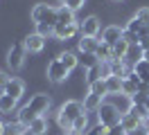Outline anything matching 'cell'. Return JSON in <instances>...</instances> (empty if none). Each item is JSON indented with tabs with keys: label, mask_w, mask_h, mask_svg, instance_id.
<instances>
[{
	"label": "cell",
	"mask_w": 149,
	"mask_h": 135,
	"mask_svg": "<svg viewBox=\"0 0 149 135\" xmlns=\"http://www.w3.org/2000/svg\"><path fill=\"white\" fill-rule=\"evenodd\" d=\"M29 18L34 20V25H52L54 27L59 23V16H56V7H50L45 2H38L32 7L29 11Z\"/></svg>",
	"instance_id": "cell-1"
},
{
	"label": "cell",
	"mask_w": 149,
	"mask_h": 135,
	"mask_svg": "<svg viewBox=\"0 0 149 135\" xmlns=\"http://www.w3.org/2000/svg\"><path fill=\"white\" fill-rule=\"evenodd\" d=\"M124 113H120L118 104H111V101H102V106L97 108V122L104 124L106 128H113V126L120 124V119Z\"/></svg>",
	"instance_id": "cell-2"
},
{
	"label": "cell",
	"mask_w": 149,
	"mask_h": 135,
	"mask_svg": "<svg viewBox=\"0 0 149 135\" xmlns=\"http://www.w3.org/2000/svg\"><path fill=\"white\" fill-rule=\"evenodd\" d=\"M25 54H27V50L23 43H11L9 52H7V65L11 70H20L25 63Z\"/></svg>",
	"instance_id": "cell-3"
},
{
	"label": "cell",
	"mask_w": 149,
	"mask_h": 135,
	"mask_svg": "<svg viewBox=\"0 0 149 135\" xmlns=\"http://www.w3.org/2000/svg\"><path fill=\"white\" fill-rule=\"evenodd\" d=\"M68 74L70 72L63 68V63L59 61V59H52V61L47 63V68H45V77L47 81H52V83H61V81L68 79Z\"/></svg>",
	"instance_id": "cell-4"
},
{
	"label": "cell",
	"mask_w": 149,
	"mask_h": 135,
	"mask_svg": "<svg viewBox=\"0 0 149 135\" xmlns=\"http://www.w3.org/2000/svg\"><path fill=\"white\" fill-rule=\"evenodd\" d=\"M59 113L65 117V119H70V122H74L79 115H84L86 110H84V104L81 101H77V99H68L63 106L59 108Z\"/></svg>",
	"instance_id": "cell-5"
},
{
	"label": "cell",
	"mask_w": 149,
	"mask_h": 135,
	"mask_svg": "<svg viewBox=\"0 0 149 135\" xmlns=\"http://www.w3.org/2000/svg\"><path fill=\"white\" fill-rule=\"evenodd\" d=\"M45 41H47V38H43V36L36 34V32H32V34L25 36L23 45H25V50H27L29 54H38V52L45 50Z\"/></svg>",
	"instance_id": "cell-6"
},
{
	"label": "cell",
	"mask_w": 149,
	"mask_h": 135,
	"mask_svg": "<svg viewBox=\"0 0 149 135\" xmlns=\"http://www.w3.org/2000/svg\"><path fill=\"white\" fill-rule=\"evenodd\" d=\"M100 18L97 16H88L84 18L81 23H79V34L81 36H91V38H97V34H100Z\"/></svg>",
	"instance_id": "cell-7"
},
{
	"label": "cell",
	"mask_w": 149,
	"mask_h": 135,
	"mask_svg": "<svg viewBox=\"0 0 149 135\" xmlns=\"http://www.w3.org/2000/svg\"><path fill=\"white\" fill-rule=\"evenodd\" d=\"M77 34H79V25H63V23H56L54 25V38L56 41H70Z\"/></svg>",
	"instance_id": "cell-8"
},
{
	"label": "cell",
	"mask_w": 149,
	"mask_h": 135,
	"mask_svg": "<svg viewBox=\"0 0 149 135\" xmlns=\"http://www.w3.org/2000/svg\"><path fill=\"white\" fill-rule=\"evenodd\" d=\"M122 34H124V27H120V25H109L102 32V43H106V45H111V47H113L118 41H122Z\"/></svg>",
	"instance_id": "cell-9"
},
{
	"label": "cell",
	"mask_w": 149,
	"mask_h": 135,
	"mask_svg": "<svg viewBox=\"0 0 149 135\" xmlns=\"http://www.w3.org/2000/svg\"><path fill=\"white\" fill-rule=\"evenodd\" d=\"M36 115H43V113H47V108H50V97L47 95H43V92H38V95H34V97L29 99L27 104Z\"/></svg>",
	"instance_id": "cell-10"
},
{
	"label": "cell",
	"mask_w": 149,
	"mask_h": 135,
	"mask_svg": "<svg viewBox=\"0 0 149 135\" xmlns=\"http://www.w3.org/2000/svg\"><path fill=\"white\" fill-rule=\"evenodd\" d=\"M100 38H91V36H79V43H77V47H79V52H86V54H95L97 52V47H100Z\"/></svg>",
	"instance_id": "cell-11"
},
{
	"label": "cell",
	"mask_w": 149,
	"mask_h": 135,
	"mask_svg": "<svg viewBox=\"0 0 149 135\" xmlns=\"http://www.w3.org/2000/svg\"><path fill=\"white\" fill-rule=\"evenodd\" d=\"M23 92H25V83L20 79H16V77H11L9 83H7V88H5V95H9V97H14V99H20Z\"/></svg>",
	"instance_id": "cell-12"
},
{
	"label": "cell",
	"mask_w": 149,
	"mask_h": 135,
	"mask_svg": "<svg viewBox=\"0 0 149 135\" xmlns=\"http://www.w3.org/2000/svg\"><path fill=\"white\" fill-rule=\"evenodd\" d=\"M36 117H41V115H36V113H34V110H32L27 104H25V106H23L18 113H16V122H18V124H23L25 128H27V126L32 124V122H34Z\"/></svg>",
	"instance_id": "cell-13"
},
{
	"label": "cell",
	"mask_w": 149,
	"mask_h": 135,
	"mask_svg": "<svg viewBox=\"0 0 149 135\" xmlns=\"http://www.w3.org/2000/svg\"><path fill=\"white\" fill-rule=\"evenodd\" d=\"M124 113H129V115L138 117L142 124H145V122H149V108L145 106V104H129V108H127Z\"/></svg>",
	"instance_id": "cell-14"
},
{
	"label": "cell",
	"mask_w": 149,
	"mask_h": 135,
	"mask_svg": "<svg viewBox=\"0 0 149 135\" xmlns=\"http://www.w3.org/2000/svg\"><path fill=\"white\" fill-rule=\"evenodd\" d=\"M120 126L127 131V135H129V133H133V131H138L140 126H142V122H140L138 117H133V115H129V113H124V115H122V119H120Z\"/></svg>",
	"instance_id": "cell-15"
},
{
	"label": "cell",
	"mask_w": 149,
	"mask_h": 135,
	"mask_svg": "<svg viewBox=\"0 0 149 135\" xmlns=\"http://www.w3.org/2000/svg\"><path fill=\"white\" fill-rule=\"evenodd\" d=\"M45 133H47V119L43 115L36 117V119L27 126V135H45Z\"/></svg>",
	"instance_id": "cell-16"
},
{
	"label": "cell",
	"mask_w": 149,
	"mask_h": 135,
	"mask_svg": "<svg viewBox=\"0 0 149 135\" xmlns=\"http://www.w3.org/2000/svg\"><path fill=\"white\" fill-rule=\"evenodd\" d=\"M56 16H59V23H63V25H79L77 18H74V11H72V9H68L65 5L56 7Z\"/></svg>",
	"instance_id": "cell-17"
},
{
	"label": "cell",
	"mask_w": 149,
	"mask_h": 135,
	"mask_svg": "<svg viewBox=\"0 0 149 135\" xmlns=\"http://www.w3.org/2000/svg\"><path fill=\"white\" fill-rule=\"evenodd\" d=\"M102 101H104V97H100V95H93V92H88L84 97V110H88V113H97V108L102 106Z\"/></svg>",
	"instance_id": "cell-18"
},
{
	"label": "cell",
	"mask_w": 149,
	"mask_h": 135,
	"mask_svg": "<svg viewBox=\"0 0 149 135\" xmlns=\"http://www.w3.org/2000/svg\"><path fill=\"white\" fill-rule=\"evenodd\" d=\"M140 59H145V50L140 47V43L129 45V52H127V56H124V61H127L131 68H133V63H138Z\"/></svg>",
	"instance_id": "cell-19"
},
{
	"label": "cell",
	"mask_w": 149,
	"mask_h": 135,
	"mask_svg": "<svg viewBox=\"0 0 149 135\" xmlns=\"http://www.w3.org/2000/svg\"><path fill=\"white\" fill-rule=\"evenodd\" d=\"M16 104H18V99H14V97H9V95H0V113L2 115H11L14 110H16Z\"/></svg>",
	"instance_id": "cell-20"
},
{
	"label": "cell",
	"mask_w": 149,
	"mask_h": 135,
	"mask_svg": "<svg viewBox=\"0 0 149 135\" xmlns=\"http://www.w3.org/2000/svg\"><path fill=\"white\" fill-rule=\"evenodd\" d=\"M56 59L63 63V68H65L68 72H72L74 68L79 65V59H77V54H72V52H61L59 56H56Z\"/></svg>",
	"instance_id": "cell-21"
},
{
	"label": "cell",
	"mask_w": 149,
	"mask_h": 135,
	"mask_svg": "<svg viewBox=\"0 0 149 135\" xmlns=\"http://www.w3.org/2000/svg\"><path fill=\"white\" fill-rule=\"evenodd\" d=\"M77 59H79V63L84 65V70H91V68H95V65H100V59H97V54L79 52V54H77Z\"/></svg>",
	"instance_id": "cell-22"
},
{
	"label": "cell",
	"mask_w": 149,
	"mask_h": 135,
	"mask_svg": "<svg viewBox=\"0 0 149 135\" xmlns=\"http://www.w3.org/2000/svg\"><path fill=\"white\" fill-rule=\"evenodd\" d=\"M97 59H100V63H111L113 61V47L106 43H100V47H97Z\"/></svg>",
	"instance_id": "cell-23"
},
{
	"label": "cell",
	"mask_w": 149,
	"mask_h": 135,
	"mask_svg": "<svg viewBox=\"0 0 149 135\" xmlns=\"http://www.w3.org/2000/svg\"><path fill=\"white\" fill-rule=\"evenodd\" d=\"M127 52H129V43L122 38V41H118V43L113 45V61H122L127 56Z\"/></svg>",
	"instance_id": "cell-24"
},
{
	"label": "cell",
	"mask_w": 149,
	"mask_h": 135,
	"mask_svg": "<svg viewBox=\"0 0 149 135\" xmlns=\"http://www.w3.org/2000/svg\"><path fill=\"white\" fill-rule=\"evenodd\" d=\"M106 90L109 95H122V81L124 79H118V77H106Z\"/></svg>",
	"instance_id": "cell-25"
},
{
	"label": "cell",
	"mask_w": 149,
	"mask_h": 135,
	"mask_svg": "<svg viewBox=\"0 0 149 135\" xmlns=\"http://www.w3.org/2000/svg\"><path fill=\"white\" fill-rule=\"evenodd\" d=\"M86 131H88V115H79L77 119L72 122V133H77V135H84Z\"/></svg>",
	"instance_id": "cell-26"
},
{
	"label": "cell",
	"mask_w": 149,
	"mask_h": 135,
	"mask_svg": "<svg viewBox=\"0 0 149 135\" xmlns=\"http://www.w3.org/2000/svg\"><path fill=\"white\" fill-rule=\"evenodd\" d=\"M140 83H142V81H140ZM140 83H136V81H131V79H124L122 81V95H124V97H133V95H138V86Z\"/></svg>",
	"instance_id": "cell-27"
},
{
	"label": "cell",
	"mask_w": 149,
	"mask_h": 135,
	"mask_svg": "<svg viewBox=\"0 0 149 135\" xmlns=\"http://www.w3.org/2000/svg\"><path fill=\"white\" fill-rule=\"evenodd\" d=\"M100 79H104V74H102V63L100 65H95V68H91V70H86V83L91 86V83H95V81H100Z\"/></svg>",
	"instance_id": "cell-28"
},
{
	"label": "cell",
	"mask_w": 149,
	"mask_h": 135,
	"mask_svg": "<svg viewBox=\"0 0 149 135\" xmlns=\"http://www.w3.org/2000/svg\"><path fill=\"white\" fill-rule=\"evenodd\" d=\"M88 92L100 95V97H106V95H109V90H106V81L100 79V81H95V83H91V86H88Z\"/></svg>",
	"instance_id": "cell-29"
},
{
	"label": "cell",
	"mask_w": 149,
	"mask_h": 135,
	"mask_svg": "<svg viewBox=\"0 0 149 135\" xmlns=\"http://www.w3.org/2000/svg\"><path fill=\"white\" fill-rule=\"evenodd\" d=\"M142 27H145V25H142V20L133 16V18L129 20V25L124 27V29H129V32H133V34H140V29H142Z\"/></svg>",
	"instance_id": "cell-30"
},
{
	"label": "cell",
	"mask_w": 149,
	"mask_h": 135,
	"mask_svg": "<svg viewBox=\"0 0 149 135\" xmlns=\"http://www.w3.org/2000/svg\"><path fill=\"white\" fill-rule=\"evenodd\" d=\"M56 124H59V128H63L65 133H70V131H72V122H70V119H65L61 113H56Z\"/></svg>",
	"instance_id": "cell-31"
},
{
	"label": "cell",
	"mask_w": 149,
	"mask_h": 135,
	"mask_svg": "<svg viewBox=\"0 0 149 135\" xmlns=\"http://www.w3.org/2000/svg\"><path fill=\"white\" fill-rule=\"evenodd\" d=\"M133 72H136V74H145V72H149V61H147V59H140L138 63H133Z\"/></svg>",
	"instance_id": "cell-32"
},
{
	"label": "cell",
	"mask_w": 149,
	"mask_h": 135,
	"mask_svg": "<svg viewBox=\"0 0 149 135\" xmlns=\"http://www.w3.org/2000/svg\"><path fill=\"white\" fill-rule=\"evenodd\" d=\"M36 34H41L43 38H50V36H54V27L52 25H36Z\"/></svg>",
	"instance_id": "cell-33"
},
{
	"label": "cell",
	"mask_w": 149,
	"mask_h": 135,
	"mask_svg": "<svg viewBox=\"0 0 149 135\" xmlns=\"http://www.w3.org/2000/svg\"><path fill=\"white\" fill-rule=\"evenodd\" d=\"M106 133H109V128L104 124H97V126H93V128H88L84 135H106Z\"/></svg>",
	"instance_id": "cell-34"
},
{
	"label": "cell",
	"mask_w": 149,
	"mask_h": 135,
	"mask_svg": "<svg viewBox=\"0 0 149 135\" xmlns=\"http://www.w3.org/2000/svg\"><path fill=\"white\" fill-rule=\"evenodd\" d=\"M136 18L142 20V25H149V7H140L138 14H136Z\"/></svg>",
	"instance_id": "cell-35"
},
{
	"label": "cell",
	"mask_w": 149,
	"mask_h": 135,
	"mask_svg": "<svg viewBox=\"0 0 149 135\" xmlns=\"http://www.w3.org/2000/svg\"><path fill=\"white\" fill-rule=\"evenodd\" d=\"M84 2L86 0H65V7L72 9V11H79V9L84 7Z\"/></svg>",
	"instance_id": "cell-36"
},
{
	"label": "cell",
	"mask_w": 149,
	"mask_h": 135,
	"mask_svg": "<svg viewBox=\"0 0 149 135\" xmlns=\"http://www.w3.org/2000/svg\"><path fill=\"white\" fill-rule=\"evenodd\" d=\"M147 99H149L147 92H138V95H133V97L129 99V104H145Z\"/></svg>",
	"instance_id": "cell-37"
},
{
	"label": "cell",
	"mask_w": 149,
	"mask_h": 135,
	"mask_svg": "<svg viewBox=\"0 0 149 135\" xmlns=\"http://www.w3.org/2000/svg\"><path fill=\"white\" fill-rule=\"evenodd\" d=\"M11 77H7L5 72H0V92H5V88H7V83H9Z\"/></svg>",
	"instance_id": "cell-38"
},
{
	"label": "cell",
	"mask_w": 149,
	"mask_h": 135,
	"mask_svg": "<svg viewBox=\"0 0 149 135\" xmlns=\"http://www.w3.org/2000/svg\"><path fill=\"white\" fill-rule=\"evenodd\" d=\"M106 135H127V131L118 124V126H113V128H109V133H106Z\"/></svg>",
	"instance_id": "cell-39"
},
{
	"label": "cell",
	"mask_w": 149,
	"mask_h": 135,
	"mask_svg": "<svg viewBox=\"0 0 149 135\" xmlns=\"http://www.w3.org/2000/svg\"><path fill=\"white\" fill-rule=\"evenodd\" d=\"M140 77V81H142V83H147L149 86V72H145V74H138Z\"/></svg>",
	"instance_id": "cell-40"
},
{
	"label": "cell",
	"mask_w": 149,
	"mask_h": 135,
	"mask_svg": "<svg viewBox=\"0 0 149 135\" xmlns=\"http://www.w3.org/2000/svg\"><path fill=\"white\" fill-rule=\"evenodd\" d=\"M5 126H7V124H5L2 119H0V135H5Z\"/></svg>",
	"instance_id": "cell-41"
},
{
	"label": "cell",
	"mask_w": 149,
	"mask_h": 135,
	"mask_svg": "<svg viewBox=\"0 0 149 135\" xmlns=\"http://www.w3.org/2000/svg\"><path fill=\"white\" fill-rule=\"evenodd\" d=\"M56 2H61V5H65V0H56Z\"/></svg>",
	"instance_id": "cell-42"
},
{
	"label": "cell",
	"mask_w": 149,
	"mask_h": 135,
	"mask_svg": "<svg viewBox=\"0 0 149 135\" xmlns=\"http://www.w3.org/2000/svg\"><path fill=\"white\" fill-rule=\"evenodd\" d=\"M115 2H120V0H115Z\"/></svg>",
	"instance_id": "cell-43"
}]
</instances>
